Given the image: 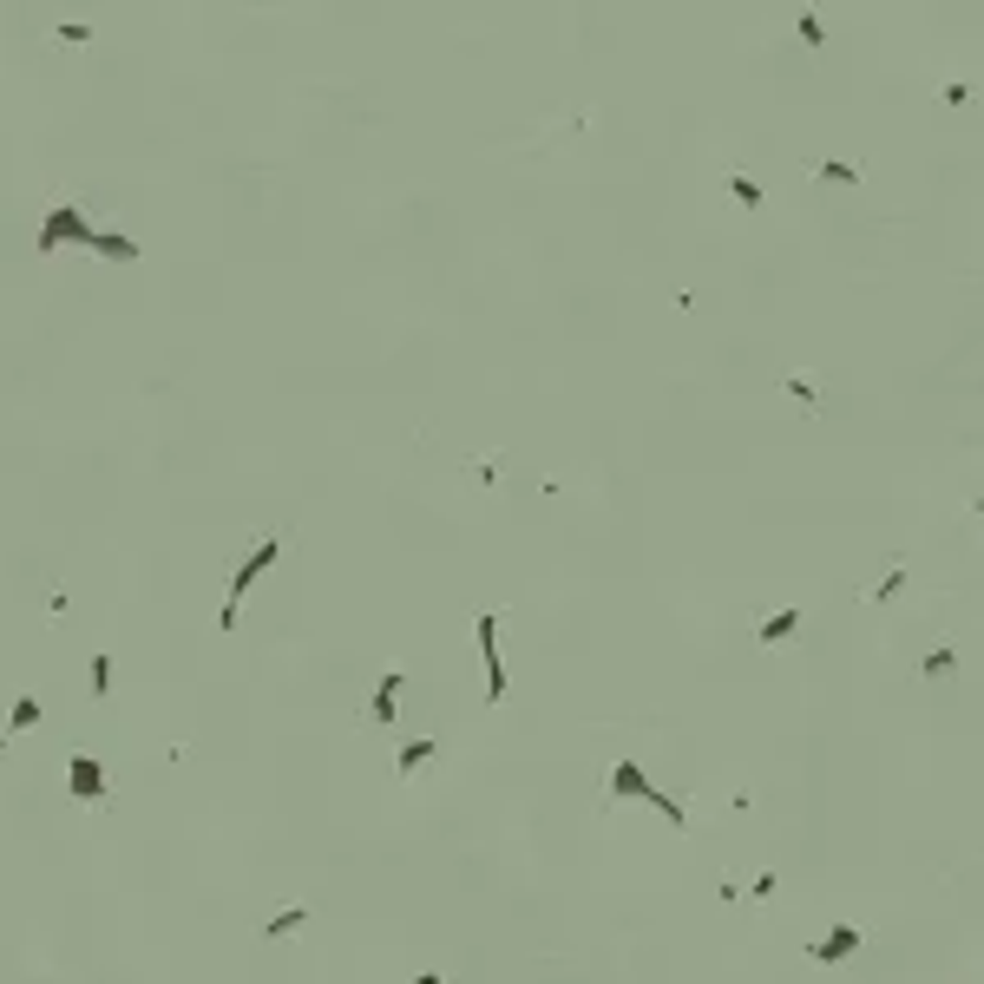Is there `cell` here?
<instances>
[{"instance_id":"cell-20","label":"cell","mask_w":984,"mask_h":984,"mask_svg":"<svg viewBox=\"0 0 984 984\" xmlns=\"http://www.w3.org/2000/svg\"><path fill=\"white\" fill-rule=\"evenodd\" d=\"M414 984H446V978H440V971H420V978H414Z\"/></svg>"},{"instance_id":"cell-3","label":"cell","mask_w":984,"mask_h":984,"mask_svg":"<svg viewBox=\"0 0 984 984\" xmlns=\"http://www.w3.org/2000/svg\"><path fill=\"white\" fill-rule=\"evenodd\" d=\"M473 637H480V657H486V696L505 702V663H499V610H473Z\"/></svg>"},{"instance_id":"cell-6","label":"cell","mask_w":984,"mask_h":984,"mask_svg":"<svg viewBox=\"0 0 984 984\" xmlns=\"http://www.w3.org/2000/svg\"><path fill=\"white\" fill-rule=\"evenodd\" d=\"M401 689H407V669H387V677L375 683V696H368V722H375V728L394 722V702H401Z\"/></svg>"},{"instance_id":"cell-13","label":"cell","mask_w":984,"mask_h":984,"mask_svg":"<svg viewBox=\"0 0 984 984\" xmlns=\"http://www.w3.org/2000/svg\"><path fill=\"white\" fill-rule=\"evenodd\" d=\"M959 669V650L951 643H939V650H925V663H919V677H951Z\"/></svg>"},{"instance_id":"cell-9","label":"cell","mask_w":984,"mask_h":984,"mask_svg":"<svg viewBox=\"0 0 984 984\" xmlns=\"http://www.w3.org/2000/svg\"><path fill=\"white\" fill-rule=\"evenodd\" d=\"M610 794H643V801H650V794H657V781L643 775L637 762H617V768H610Z\"/></svg>"},{"instance_id":"cell-12","label":"cell","mask_w":984,"mask_h":984,"mask_svg":"<svg viewBox=\"0 0 984 984\" xmlns=\"http://www.w3.org/2000/svg\"><path fill=\"white\" fill-rule=\"evenodd\" d=\"M906 578H912L906 565H892V571H886V578H880L873 590H866V604H892V598H899V590H906Z\"/></svg>"},{"instance_id":"cell-19","label":"cell","mask_w":984,"mask_h":984,"mask_svg":"<svg viewBox=\"0 0 984 984\" xmlns=\"http://www.w3.org/2000/svg\"><path fill=\"white\" fill-rule=\"evenodd\" d=\"M53 40H60V46H86L93 34H86V26H53Z\"/></svg>"},{"instance_id":"cell-5","label":"cell","mask_w":984,"mask_h":984,"mask_svg":"<svg viewBox=\"0 0 984 984\" xmlns=\"http://www.w3.org/2000/svg\"><path fill=\"white\" fill-rule=\"evenodd\" d=\"M860 945H866V925H833L827 939L807 945V959H814V965H840V959H853Z\"/></svg>"},{"instance_id":"cell-11","label":"cell","mask_w":984,"mask_h":984,"mask_svg":"<svg viewBox=\"0 0 984 984\" xmlns=\"http://www.w3.org/2000/svg\"><path fill=\"white\" fill-rule=\"evenodd\" d=\"M308 925V906H289V912H276V919H263V939H296Z\"/></svg>"},{"instance_id":"cell-17","label":"cell","mask_w":984,"mask_h":984,"mask_svg":"<svg viewBox=\"0 0 984 984\" xmlns=\"http://www.w3.org/2000/svg\"><path fill=\"white\" fill-rule=\"evenodd\" d=\"M86 683H93V696L112 689V657H105V650H93V677H86Z\"/></svg>"},{"instance_id":"cell-7","label":"cell","mask_w":984,"mask_h":984,"mask_svg":"<svg viewBox=\"0 0 984 984\" xmlns=\"http://www.w3.org/2000/svg\"><path fill=\"white\" fill-rule=\"evenodd\" d=\"M427 762H434V736H414V742H401V755H394V775H401V781H414Z\"/></svg>"},{"instance_id":"cell-8","label":"cell","mask_w":984,"mask_h":984,"mask_svg":"<svg viewBox=\"0 0 984 984\" xmlns=\"http://www.w3.org/2000/svg\"><path fill=\"white\" fill-rule=\"evenodd\" d=\"M34 722H40V696H14V716L0 722V748H7L14 736H26V728H34Z\"/></svg>"},{"instance_id":"cell-18","label":"cell","mask_w":984,"mask_h":984,"mask_svg":"<svg viewBox=\"0 0 984 984\" xmlns=\"http://www.w3.org/2000/svg\"><path fill=\"white\" fill-rule=\"evenodd\" d=\"M775 886H781V873H755V880H748V886H742V899H768V892H775Z\"/></svg>"},{"instance_id":"cell-15","label":"cell","mask_w":984,"mask_h":984,"mask_svg":"<svg viewBox=\"0 0 984 984\" xmlns=\"http://www.w3.org/2000/svg\"><path fill=\"white\" fill-rule=\"evenodd\" d=\"M781 387H787V394H794V401H801V414H821V387H814L807 375H787Z\"/></svg>"},{"instance_id":"cell-4","label":"cell","mask_w":984,"mask_h":984,"mask_svg":"<svg viewBox=\"0 0 984 984\" xmlns=\"http://www.w3.org/2000/svg\"><path fill=\"white\" fill-rule=\"evenodd\" d=\"M66 787H73V801H112V781H105L99 755H73L66 762Z\"/></svg>"},{"instance_id":"cell-1","label":"cell","mask_w":984,"mask_h":984,"mask_svg":"<svg viewBox=\"0 0 984 984\" xmlns=\"http://www.w3.org/2000/svg\"><path fill=\"white\" fill-rule=\"evenodd\" d=\"M60 243H86V249L99 243V230L79 217V197H53V210H46V223H40V249H46V257H53Z\"/></svg>"},{"instance_id":"cell-2","label":"cell","mask_w":984,"mask_h":984,"mask_svg":"<svg viewBox=\"0 0 984 984\" xmlns=\"http://www.w3.org/2000/svg\"><path fill=\"white\" fill-rule=\"evenodd\" d=\"M276 551H283V539H263V545H249L243 571L230 578V604H223V617H217L223 630H237V624H243V617H237V610H243V590H249V584H257V578H263V571L276 565Z\"/></svg>"},{"instance_id":"cell-10","label":"cell","mask_w":984,"mask_h":984,"mask_svg":"<svg viewBox=\"0 0 984 984\" xmlns=\"http://www.w3.org/2000/svg\"><path fill=\"white\" fill-rule=\"evenodd\" d=\"M794 630H801V610H775L768 624L755 630V643H787V637H794Z\"/></svg>"},{"instance_id":"cell-14","label":"cell","mask_w":984,"mask_h":984,"mask_svg":"<svg viewBox=\"0 0 984 984\" xmlns=\"http://www.w3.org/2000/svg\"><path fill=\"white\" fill-rule=\"evenodd\" d=\"M728 197H736L742 210H755V204H762V184H755L748 171H728Z\"/></svg>"},{"instance_id":"cell-16","label":"cell","mask_w":984,"mask_h":984,"mask_svg":"<svg viewBox=\"0 0 984 984\" xmlns=\"http://www.w3.org/2000/svg\"><path fill=\"white\" fill-rule=\"evenodd\" d=\"M814 171H821L827 184H860V164H847V158H821Z\"/></svg>"}]
</instances>
